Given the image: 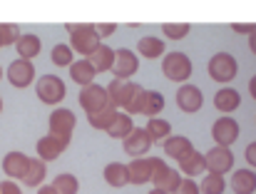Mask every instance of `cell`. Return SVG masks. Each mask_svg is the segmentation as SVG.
<instances>
[{"label": "cell", "instance_id": "cell-1", "mask_svg": "<svg viewBox=\"0 0 256 194\" xmlns=\"http://www.w3.org/2000/svg\"><path fill=\"white\" fill-rule=\"evenodd\" d=\"M68 32H70V48L78 55L92 58L102 48V38L97 35L94 25H68Z\"/></svg>", "mask_w": 256, "mask_h": 194}, {"label": "cell", "instance_id": "cell-2", "mask_svg": "<svg viewBox=\"0 0 256 194\" xmlns=\"http://www.w3.org/2000/svg\"><path fill=\"white\" fill-rule=\"evenodd\" d=\"M144 92V88H140L137 82H127V80H112L110 85H107V95H110V104L117 110V107H122L127 114H130V110L134 107V102H137V97Z\"/></svg>", "mask_w": 256, "mask_h": 194}, {"label": "cell", "instance_id": "cell-3", "mask_svg": "<svg viewBox=\"0 0 256 194\" xmlns=\"http://www.w3.org/2000/svg\"><path fill=\"white\" fill-rule=\"evenodd\" d=\"M162 72L170 78L172 82H186L192 78V60H189V55H184V52H170V55H164Z\"/></svg>", "mask_w": 256, "mask_h": 194}, {"label": "cell", "instance_id": "cell-4", "mask_svg": "<svg viewBox=\"0 0 256 194\" xmlns=\"http://www.w3.org/2000/svg\"><path fill=\"white\" fill-rule=\"evenodd\" d=\"M35 92H38V97H40L45 104H58V102L65 100L68 88H65V82H62L58 75H42V78L38 80V85H35Z\"/></svg>", "mask_w": 256, "mask_h": 194}, {"label": "cell", "instance_id": "cell-5", "mask_svg": "<svg viewBox=\"0 0 256 194\" xmlns=\"http://www.w3.org/2000/svg\"><path fill=\"white\" fill-rule=\"evenodd\" d=\"M209 78L212 80H216V82H229V80H234L236 78V70H239V65H236V60H234V55H229V52H216L212 60H209Z\"/></svg>", "mask_w": 256, "mask_h": 194}, {"label": "cell", "instance_id": "cell-6", "mask_svg": "<svg viewBox=\"0 0 256 194\" xmlns=\"http://www.w3.org/2000/svg\"><path fill=\"white\" fill-rule=\"evenodd\" d=\"M80 107L85 110L87 114H97V112L112 107L107 88H102V85H87V88H82L80 90Z\"/></svg>", "mask_w": 256, "mask_h": 194}, {"label": "cell", "instance_id": "cell-7", "mask_svg": "<svg viewBox=\"0 0 256 194\" xmlns=\"http://www.w3.org/2000/svg\"><path fill=\"white\" fill-rule=\"evenodd\" d=\"M75 112L68 110V107H58L52 114H50V134H58L65 144H70L72 140V130H75Z\"/></svg>", "mask_w": 256, "mask_h": 194}, {"label": "cell", "instance_id": "cell-8", "mask_svg": "<svg viewBox=\"0 0 256 194\" xmlns=\"http://www.w3.org/2000/svg\"><path fill=\"white\" fill-rule=\"evenodd\" d=\"M212 137L219 147H229L239 140V122L234 117H219L212 127Z\"/></svg>", "mask_w": 256, "mask_h": 194}, {"label": "cell", "instance_id": "cell-9", "mask_svg": "<svg viewBox=\"0 0 256 194\" xmlns=\"http://www.w3.org/2000/svg\"><path fill=\"white\" fill-rule=\"evenodd\" d=\"M152 144H154V142H152V137H150L147 127H134V130H132V134L122 142L124 154H132L134 160L144 157V154L150 152V147H152Z\"/></svg>", "mask_w": 256, "mask_h": 194}, {"label": "cell", "instance_id": "cell-10", "mask_svg": "<svg viewBox=\"0 0 256 194\" xmlns=\"http://www.w3.org/2000/svg\"><path fill=\"white\" fill-rule=\"evenodd\" d=\"M32 80H35V68H32L30 60L18 58L8 65V82L12 88H28Z\"/></svg>", "mask_w": 256, "mask_h": 194}, {"label": "cell", "instance_id": "cell-11", "mask_svg": "<svg viewBox=\"0 0 256 194\" xmlns=\"http://www.w3.org/2000/svg\"><path fill=\"white\" fill-rule=\"evenodd\" d=\"M137 70H140V58H137L132 50H127V48L117 50V60H114V68H112L114 80H127V82H130V78H132Z\"/></svg>", "mask_w": 256, "mask_h": 194}, {"label": "cell", "instance_id": "cell-12", "mask_svg": "<svg viewBox=\"0 0 256 194\" xmlns=\"http://www.w3.org/2000/svg\"><path fill=\"white\" fill-rule=\"evenodd\" d=\"M234 167V154L229 147H214L206 152V172L209 174H224Z\"/></svg>", "mask_w": 256, "mask_h": 194}, {"label": "cell", "instance_id": "cell-13", "mask_svg": "<svg viewBox=\"0 0 256 194\" xmlns=\"http://www.w3.org/2000/svg\"><path fill=\"white\" fill-rule=\"evenodd\" d=\"M127 167H130V182L132 184H144V182L154 180V157L132 160Z\"/></svg>", "mask_w": 256, "mask_h": 194}, {"label": "cell", "instance_id": "cell-14", "mask_svg": "<svg viewBox=\"0 0 256 194\" xmlns=\"http://www.w3.org/2000/svg\"><path fill=\"white\" fill-rule=\"evenodd\" d=\"M202 102H204L202 90L194 88V85H182V88L176 90V104H179V110H184V112H199V110H202Z\"/></svg>", "mask_w": 256, "mask_h": 194}, {"label": "cell", "instance_id": "cell-15", "mask_svg": "<svg viewBox=\"0 0 256 194\" xmlns=\"http://www.w3.org/2000/svg\"><path fill=\"white\" fill-rule=\"evenodd\" d=\"M154 190H162V192L167 194H176L179 192V187H182V172H176V170H172V167H162L157 174H154Z\"/></svg>", "mask_w": 256, "mask_h": 194}, {"label": "cell", "instance_id": "cell-16", "mask_svg": "<svg viewBox=\"0 0 256 194\" xmlns=\"http://www.w3.org/2000/svg\"><path fill=\"white\" fill-rule=\"evenodd\" d=\"M28 167H30V157H25L22 152H10L2 160V172L10 180H22L25 172H28Z\"/></svg>", "mask_w": 256, "mask_h": 194}, {"label": "cell", "instance_id": "cell-17", "mask_svg": "<svg viewBox=\"0 0 256 194\" xmlns=\"http://www.w3.org/2000/svg\"><path fill=\"white\" fill-rule=\"evenodd\" d=\"M65 147H68V144H65L58 134H45V137L38 142V157H40L42 162H52V160H58V157L62 154Z\"/></svg>", "mask_w": 256, "mask_h": 194}, {"label": "cell", "instance_id": "cell-18", "mask_svg": "<svg viewBox=\"0 0 256 194\" xmlns=\"http://www.w3.org/2000/svg\"><path fill=\"white\" fill-rule=\"evenodd\" d=\"M162 147H164V154H170L172 160H176V162H182V160H186L192 152H196L189 137H176V134H172Z\"/></svg>", "mask_w": 256, "mask_h": 194}, {"label": "cell", "instance_id": "cell-19", "mask_svg": "<svg viewBox=\"0 0 256 194\" xmlns=\"http://www.w3.org/2000/svg\"><path fill=\"white\" fill-rule=\"evenodd\" d=\"M94 75H97V70L92 68V62L82 58V60H75L72 65H70V78L80 85V88H87V85H94Z\"/></svg>", "mask_w": 256, "mask_h": 194}, {"label": "cell", "instance_id": "cell-20", "mask_svg": "<svg viewBox=\"0 0 256 194\" xmlns=\"http://www.w3.org/2000/svg\"><path fill=\"white\" fill-rule=\"evenodd\" d=\"M104 182L110 184V187H124V184H132L130 182V167L127 164H122V162H110L107 167H104Z\"/></svg>", "mask_w": 256, "mask_h": 194}, {"label": "cell", "instance_id": "cell-21", "mask_svg": "<svg viewBox=\"0 0 256 194\" xmlns=\"http://www.w3.org/2000/svg\"><path fill=\"white\" fill-rule=\"evenodd\" d=\"M40 48H42V42H40V38L32 35V32L20 35V40L15 42V50H18V55H20L22 60H32L35 55H40Z\"/></svg>", "mask_w": 256, "mask_h": 194}, {"label": "cell", "instance_id": "cell-22", "mask_svg": "<svg viewBox=\"0 0 256 194\" xmlns=\"http://www.w3.org/2000/svg\"><path fill=\"white\" fill-rule=\"evenodd\" d=\"M45 174H48V162H42L40 157H35V160H30V167H28L22 182H25V187H38L40 190L42 182H45Z\"/></svg>", "mask_w": 256, "mask_h": 194}, {"label": "cell", "instance_id": "cell-23", "mask_svg": "<svg viewBox=\"0 0 256 194\" xmlns=\"http://www.w3.org/2000/svg\"><path fill=\"white\" fill-rule=\"evenodd\" d=\"M239 104H242V95H239L236 90H232V88H224V90H219V92L214 95V107H216L219 112H224V114L234 112Z\"/></svg>", "mask_w": 256, "mask_h": 194}, {"label": "cell", "instance_id": "cell-24", "mask_svg": "<svg viewBox=\"0 0 256 194\" xmlns=\"http://www.w3.org/2000/svg\"><path fill=\"white\" fill-rule=\"evenodd\" d=\"M232 190L236 194H254L256 192V174L252 170H236L232 177Z\"/></svg>", "mask_w": 256, "mask_h": 194}, {"label": "cell", "instance_id": "cell-25", "mask_svg": "<svg viewBox=\"0 0 256 194\" xmlns=\"http://www.w3.org/2000/svg\"><path fill=\"white\" fill-rule=\"evenodd\" d=\"M179 172L186 174V177L204 174V172H206V154H202V152H192L186 160L179 162Z\"/></svg>", "mask_w": 256, "mask_h": 194}, {"label": "cell", "instance_id": "cell-26", "mask_svg": "<svg viewBox=\"0 0 256 194\" xmlns=\"http://www.w3.org/2000/svg\"><path fill=\"white\" fill-rule=\"evenodd\" d=\"M90 62H92V68L97 70V72H107V70H112L114 68V60H117V50H112V48H107V45H102L92 58H87Z\"/></svg>", "mask_w": 256, "mask_h": 194}, {"label": "cell", "instance_id": "cell-27", "mask_svg": "<svg viewBox=\"0 0 256 194\" xmlns=\"http://www.w3.org/2000/svg\"><path fill=\"white\" fill-rule=\"evenodd\" d=\"M137 50H140V55H144V58H160V55H164V40L162 38H154V35H144L140 42H137Z\"/></svg>", "mask_w": 256, "mask_h": 194}, {"label": "cell", "instance_id": "cell-28", "mask_svg": "<svg viewBox=\"0 0 256 194\" xmlns=\"http://www.w3.org/2000/svg\"><path fill=\"white\" fill-rule=\"evenodd\" d=\"M132 130H134V124H132V114H127V112H120L117 114V120H114V124L107 130V134L110 137H114V140H127L130 134H132Z\"/></svg>", "mask_w": 256, "mask_h": 194}, {"label": "cell", "instance_id": "cell-29", "mask_svg": "<svg viewBox=\"0 0 256 194\" xmlns=\"http://www.w3.org/2000/svg\"><path fill=\"white\" fill-rule=\"evenodd\" d=\"M147 132H150L152 142L164 144V142L172 137V124L167 122V120H162V117H152V120L147 122Z\"/></svg>", "mask_w": 256, "mask_h": 194}, {"label": "cell", "instance_id": "cell-30", "mask_svg": "<svg viewBox=\"0 0 256 194\" xmlns=\"http://www.w3.org/2000/svg\"><path fill=\"white\" fill-rule=\"evenodd\" d=\"M162 110H164V95L157 92V90H147L144 104H142V112H140V114H147V117L152 120V117H157Z\"/></svg>", "mask_w": 256, "mask_h": 194}, {"label": "cell", "instance_id": "cell-31", "mask_svg": "<svg viewBox=\"0 0 256 194\" xmlns=\"http://www.w3.org/2000/svg\"><path fill=\"white\" fill-rule=\"evenodd\" d=\"M117 110L114 107H107V110H102V112H97V114H87V120H90V124L94 127V130H102V132H107L112 124H114V120H117Z\"/></svg>", "mask_w": 256, "mask_h": 194}, {"label": "cell", "instance_id": "cell-32", "mask_svg": "<svg viewBox=\"0 0 256 194\" xmlns=\"http://www.w3.org/2000/svg\"><path fill=\"white\" fill-rule=\"evenodd\" d=\"M52 187H55L60 194H78V190H80V182H78V177H75V174L62 172V174H58V177H55Z\"/></svg>", "mask_w": 256, "mask_h": 194}, {"label": "cell", "instance_id": "cell-33", "mask_svg": "<svg viewBox=\"0 0 256 194\" xmlns=\"http://www.w3.org/2000/svg\"><path fill=\"white\" fill-rule=\"evenodd\" d=\"M50 55H52V62H55L58 68H65V65L70 68V65L75 62V58H72V55H75V50H72L70 45H65V42H60V45H55Z\"/></svg>", "mask_w": 256, "mask_h": 194}, {"label": "cell", "instance_id": "cell-34", "mask_svg": "<svg viewBox=\"0 0 256 194\" xmlns=\"http://www.w3.org/2000/svg\"><path fill=\"white\" fill-rule=\"evenodd\" d=\"M199 187H202V194H224L226 182H224L222 174H206L204 182H202Z\"/></svg>", "mask_w": 256, "mask_h": 194}, {"label": "cell", "instance_id": "cell-35", "mask_svg": "<svg viewBox=\"0 0 256 194\" xmlns=\"http://www.w3.org/2000/svg\"><path fill=\"white\" fill-rule=\"evenodd\" d=\"M189 25L186 22H164V28H162V32L170 38V40H182V38H186L189 35Z\"/></svg>", "mask_w": 256, "mask_h": 194}, {"label": "cell", "instance_id": "cell-36", "mask_svg": "<svg viewBox=\"0 0 256 194\" xmlns=\"http://www.w3.org/2000/svg\"><path fill=\"white\" fill-rule=\"evenodd\" d=\"M176 194H202V187H199L192 177H186V180L182 182V187H179V192Z\"/></svg>", "mask_w": 256, "mask_h": 194}, {"label": "cell", "instance_id": "cell-37", "mask_svg": "<svg viewBox=\"0 0 256 194\" xmlns=\"http://www.w3.org/2000/svg\"><path fill=\"white\" fill-rule=\"evenodd\" d=\"M232 30H234V32H242V35H254L256 25H249V22H234Z\"/></svg>", "mask_w": 256, "mask_h": 194}, {"label": "cell", "instance_id": "cell-38", "mask_svg": "<svg viewBox=\"0 0 256 194\" xmlns=\"http://www.w3.org/2000/svg\"><path fill=\"white\" fill-rule=\"evenodd\" d=\"M0 194H22V192H20V187H18L15 182L2 180V182H0Z\"/></svg>", "mask_w": 256, "mask_h": 194}, {"label": "cell", "instance_id": "cell-39", "mask_svg": "<svg viewBox=\"0 0 256 194\" xmlns=\"http://www.w3.org/2000/svg\"><path fill=\"white\" fill-rule=\"evenodd\" d=\"M94 30H97V35H100V38H110L112 32H117V25H114V22H107V25H94Z\"/></svg>", "mask_w": 256, "mask_h": 194}, {"label": "cell", "instance_id": "cell-40", "mask_svg": "<svg viewBox=\"0 0 256 194\" xmlns=\"http://www.w3.org/2000/svg\"><path fill=\"white\" fill-rule=\"evenodd\" d=\"M244 154H246V162L256 170V142H252V144L246 147V152H244Z\"/></svg>", "mask_w": 256, "mask_h": 194}, {"label": "cell", "instance_id": "cell-41", "mask_svg": "<svg viewBox=\"0 0 256 194\" xmlns=\"http://www.w3.org/2000/svg\"><path fill=\"white\" fill-rule=\"evenodd\" d=\"M38 194H60V192H58L52 184H42V187L38 190Z\"/></svg>", "mask_w": 256, "mask_h": 194}, {"label": "cell", "instance_id": "cell-42", "mask_svg": "<svg viewBox=\"0 0 256 194\" xmlns=\"http://www.w3.org/2000/svg\"><path fill=\"white\" fill-rule=\"evenodd\" d=\"M249 92H252V97L256 100V75L252 78V80H249Z\"/></svg>", "mask_w": 256, "mask_h": 194}, {"label": "cell", "instance_id": "cell-43", "mask_svg": "<svg viewBox=\"0 0 256 194\" xmlns=\"http://www.w3.org/2000/svg\"><path fill=\"white\" fill-rule=\"evenodd\" d=\"M249 48H252V52L256 55V32L254 35H249Z\"/></svg>", "mask_w": 256, "mask_h": 194}, {"label": "cell", "instance_id": "cell-44", "mask_svg": "<svg viewBox=\"0 0 256 194\" xmlns=\"http://www.w3.org/2000/svg\"><path fill=\"white\" fill-rule=\"evenodd\" d=\"M150 194H167V192H162V190H152Z\"/></svg>", "mask_w": 256, "mask_h": 194}, {"label": "cell", "instance_id": "cell-45", "mask_svg": "<svg viewBox=\"0 0 256 194\" xmlns=\"http://www.w3.org/2000/svg\"><path fill=\"white\" fill-rule=\"evenodd\" d=\"M0 48H5V45H2V38H0Z\"/></svg>", "mask_w": 256, "mask_h": 194}, {"label": "cell", "instance_id": "cell-46", "mask_svg": "<svg viewBox=\"0 0 256 194\" xmlns=\"http://www.w3.org/2000/svg\"><path fill=\"white\" fill-rule=\"evenodd\" d=\"M0 110H2V100H0Z\"/></svg>", "mask_w": 256, "mask_h": 194}, {"label": "cell", "instance_id": "cell-47", "mask_svg": "<svg viewBox=\"0 0 256 194\" xmlns=\"http://www.w3.org/2000/svg\"><path fill=\"white\" fill-rule=\"evenodd\" d=\"M0 78H2V68H0Z\"/></svg>", "mask_w": 256, "mask_h": 194}]
</instances>
